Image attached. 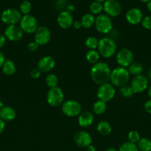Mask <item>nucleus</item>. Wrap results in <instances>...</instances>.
I'll list each match as a JSON object with an SVG mask.
<instances>
[{
    "label": "nucleus",
    "instance_id": "f257e3e1",
    "mask_svg": "<svg viewBox=\"0 0 151 151\" xmlns=\"http://www.w3.org/2000/svg\"><path fill=\"white\" fill-rule=\"evenodd\" d=\"M111 69L109 65L105 62L99 61L93 65L90 69V77L95 83L102 85L108 83L110 78Z\"/></svg>",
    "mask_w": 151,
    "mask_h": 151
},
{
    "label": "nucleus",
    "instance_id": "f03ea898",
    "mask_svg": "<svg viewBox=\"0 0 151 151\" xmlns=\"http://www.w3.org/2000/svg\"><path fill=\"white\" fill-rule=\"evenodd\" d=\"M130 75L128 70L126 68L118 66L111 71L110 81L113 86L121 88L127 85L130 80Z\"/></svg>",
    "mask_w": 151,
    "mask_h": 151
},
{
    "label": "nucleus",
    "instance_id": "7ed1b4c3",
    "mask_svg": "<svg viewBox=\"0 0 151 151\" xmlns=\"http://www.w3.org/2000/svg\"><path fill=\"white\" fill-rule=\"evenodd\" d=\"M97 49L100 56L105 58H109L116 52L117 44L113 38L104 37L99 41Z\"/></svg>",
    "mask_w": 151,
    "mask_h": 151
},
{
    "label": "nucleus",
    "instance_id": "20e7f679",
    "mask_svg": "<svg viewBox=\"0 0 151 151\" xmlns=\"http://www.w3.org/2000/svg\"><path fill=\"white\" fill-rule=\"evenodd\" d=\"M94 26L99 33L108 34L113 29V22L106 14H99L96 17Z\"/></svg>",
    "mask_w": 151,
    "mask_h": 151
},
{
    "label": "nucleus",
    "instance_id": "39448f33",
    "mask_svg": "<svg viewBox=\"0 0 151 151\" xmlns=\"http://www.w3.org/2000/svg\"><path fill=\"white\" fill-rule=\"evenodd\" d=\"M22 18V14L16 8H8L1 13V20L3 23L8 25H16L19 23Z\"/></svg>",
    "mask_w": 151,
    "mask_h": 151
},
{
    "label": "nucleus",
    "instance_id": "423d86ee",
    "mask_svg": "<svg viewBox=\"0 0 151 151\" xmlns=\"http://www.w3.org/2000/svg\"><path fill=\"white\" fill-rule=\"evenodd\" d=\"M81 104L78 101L73 100H67L62 105V113L69 117H74L78 116L81 113Z\"/></svg>",
    "mask_w": 151,
    "mask_h": 151
},
{
    "label": "nucleus",
    "instance_id": "0eeeda50",
    "mask_svg": "<svg viewBox=\"0 0 151 151\" xmlns=\"http://www.w3.org/2000/svg\"><path fill=\"white\" fill-rule=\"evenodd\" d=\"M65 94L62 88L59 87L50 88L47 94V101L52 107H58L64 103Z\"/></svg>",
    "mask_w": 151,
    "mask_h": 151
},
{
    "label": "nucleus",
    "instance_id": "6e6552de",
    "mask_svg": "<svg viewBox=\"0 0 151 151\" xmlns=\"http://www.w3.org/2000/svg\"><path fill=\"white\" fill-rule=\"evenodd\" d=\"M19 27L23 32L29 34L34 33L38 27V22L32 15H24L19 22Z\"/></svg>",
    "mask_w": 151,
    "mask_h": 151
},
{
    "label": "nucleus",
    "instance_id": "1a4fd4ad",
    "mask_svg": "<svg viewBox=\"0 0 151 151\" xmlns=\"http://www.w3.org/2000/svg\"><path fill=\"white\" fill-rule=\"evenodd\" d=\"M115 87L110 83H106L99 86L97 90V97L102 101L109 102L115 97Z\"/></svg>",
    "mask_w": 151,
    "mask_h": 151
},
{
    "label": "nucleus",
    "instance_id": "9d476101",
    "mask_svg": "<svg viewBox=\"0 0 151 151\" xmlns=\"http://www.w3.org/2000/svg\"><path fill=\"white\" fill-rule=\"evenodd\" d=\"M148 85H149V80L143 75L135 76L130 83V86L135 94H139L144 91L148 88Z\"/></svg>",
    "mask_w": 151,
    "mask_h": 151
},
{
    "label": "nucleus",
    "instance_id": "9b49d317",
    "mask_svg": "<svg viewBox=\"0 0 151 151\" xmlns=\"http://www.w3.org/2000/svg\"><path fill=\"white\" fill-rule=\"evenodd\" d=\"M51 38L50 29L45 26H40L34 32V41L39 46L46 45L48 44Z\"/></svg>",
    "mask_w": 151,
    "mask_h": 151
},
{
    "label": "nucleus",
    "instance_id": "f8f14e48",
    "mask_svg": "<svg viewBox=\"0 0 151 151\" xmlns=\"http://www.w3.org/2000/svg\"><path fill=\"white\" fill-rule=\"evenodd\" d=\"M116 62L119 66L127 67L133 62V54L131 50L123 48L117 52Z\"/></svg>",
    "mask_w": 151,
    "mask_h": 151
},
{
    "label": "nucleus",
    "instance_id": "ddd939ff",
    "mask_svg": "<svg viewBox=\"0 0 151 151\" xmlns=\"http://www.w3.org/2000/svg\"><path fill=\"white\" fill-rule=\"evenodd\" d=\"M103 10L109 17H116L121 13V6L117 0H106L103 3Z\"/></svg>",
    "mask_w": 151,
    "mask_h": 151
},
{
    "label": "nucleus",
    "instance_id": "4468645a",
    "mask_svg": "<svg viewBox=\"0 0 151 151\" xmlns=\"http://www.w3.org/2000/svg\"><path fill=\"white\" fill-rule=\"evenodd\" d=\"M23 31L20 27L17 25H8L4 30V35L6 38L11 41H20L23 37Z\"/></svg>",
    "mask_w": 151,
    "mask_h": 151
},
{
    "label": "nucleus",
    "instance_id": "2eb2a0df",
    "mask_svg": "<svg viewBox=\"0 0 151 151\" xmlns=\"http://www.w3.org/2000/svg\"><path fill=\"white\" fill-rule=\"evenodd\" d=\"M73 17L72 13L67 10L61 11L58 15L57 23L62 29H69L73 26Z\"/></svg>",
    "mask_w": 151,
    "mask_h": 151
},
{
    "label": "nucleus",
    "instance_id": "dca6fc26",
    "mask_svg": "<svg viewBox=\"0 0 151 151\" xmlns=\"http://www.w3.org/2000/svg\"><path fill=\"white\" fill-rule=\"evenodd\" d=\"M126 21L132 25H136L141 23L143 19V14L140 9L132 7L129 9L125 14Z\"/></svg>",
    "mask_w": 151,
    "mask_h": 151
},
{
    "label": "nucleus",
    "instance_id": "f3484780",
    "mask_svg": "<svg viewBox=\"0 0 151 151\" xmlns=\"http://www.w3.org/2000/svg\"><path fill=\"white\" fill-rule=\"evenodd\" d=\"M74 142L76 144L80 147H86L87 148L89 145L92 144V137L89 133L87 131H81L77 132L74 135Z\"/></svg>",
    "mask_w": 151,
    "mask_h": 151
},
{
    "label": "nucleus",
    "instance_id": "a211bd4d",
    "mask_svg": "<svg viewBox=\"0 0 151 151\" xmlns=\"http://www.w3.org/2000/svg\"><path fill=\"white\" fill-rule=\"evenodd\" d=\"M54 58L50 55H46L41 58L38 61L37 68L41 71V72H48L55 67Z\"/></svg>",
    "mask_w": 151,
    "mask_h": 151
},
{
    "label": "nucleus",
    "instance_id": "6ab92c4d",
    "mask_svg": "<svg viewBox=\"0 0 151 151\" xmlns=\"http://www.w3.org/2000/svg\"><path fill=\"white\" fill-rule=\"evenodd\" d=\"M94 116L90 111H83L78 115V123L82 128H87L93 124Z\"/></svg>",
    "mask_w": 151,
    "mask_h": 151
},
{
    "label": "nucleus",
    "instance_id": "aec40b11",
    "mask_svg": "<svg viewBox=\"0 0 151 151\" xmlns=\"http://www.w3.org/2000/svg\"><path fill=\"white\" fill-rule=\"evenodd\" d=\"M16 111L10 106H4L0 110V118L5 121H12L16 118Z\"/></svg>",
    "mask_w": 151,
    "mask_h": 151
},
{
    "label": "nucleus",
    "instance_id": "412c9836",
    "mask_svg": "<svg viewBox=\"0 0 151 151\" xmlns=\"http://www.w3.org/2000/svg\"><path fill=\"white\" fill-rule=\"evenodd\" d=\"M96 130H97L98 133L100 134L101 135L108 136L112 131V127L107 121L102 120L97 124Z\"/></svg>",
    "mask_w": 151,
    "mask_h": 151
},
{
    "label": "nucleus",
    "instance_id": "4be33fe9",
    "mask_svg": "<svg viewBox=\"0 0 151 151\" xmlns=\"http://www.w3.org/2000/svg\"><path fill=\"white\" fill-rule=\"evenodd\" d=\"M1 70H2L3 73L5 75H7V76L13 75L16 72V67L14 62L10 60H5L2 67H1Z\"/></svg>",
    "mask_w": 151,
    "mask_h": 151
},
{
    "label": "nucleus",
    "instance_id": "5701e85b",
    "mask_svg": "<svg viewBox=\"0 0 151 151\" xmlns=\"http://www.w3.org/2000/svg\"><path fill=\"white\" fill-rule=\"evenodd\" d=\"M95 20H96V18H95L94 15H93L92 13H86L81 17V19L82 27L85 28V29H89L94 25Z\"/></svg>",
    "mask_w": 151,
    "mask_h": 151
},
{
    "label": "nucleus",
    "instance_id": "b1692460",
    "mask_svg": "<svg viewBox=\"0 0 151 151\" xmlns=\"http://www.w3.org/2000/svg\"><path fill=\"white\" fill-rule=\"evenodd\" d=\"M128 72L130 75L133 76H137V75H142V72L144 70V67L142 63H138V62H133L130 66H128Z\"/></svg>",
    "mask_w": 151,
    "mask_h": 151
},
{
    "label": "nucleus",
    "instance_id": "393cba45",
    "mask_svg": "<svg viewBox=\"0 0 151 151\" xmlns=\"http://www.w3.org/2000/svg\"><path fill=\"white\" fill-rule=\"evenodd\" d=\"M100 58V55L99 52L96 50H90L86 54V60L91 64L94 65L98 63Z\"/></svg>",
    "mask_w": 151,
    "mask_h": 151
},
{
    "label": "nucleus",
    "instance_id": "a878e982",
    "mask_svg": "<svg viewBox=\"0 0 151 151\" xmlns=\"http://www.w3.org/2000/svg\"><path fill=\"white\" fill-rule=\"evenodd\" d=\"M107 110V104L105 102L99 100L95 102L93 106V111L96 114L101 115L103 114Z\"/></svg>",
    "mask_w": 151,
    "mask_h": 151
},
{
    "label": "nucleus",
    "instance_id": "bb28decb",
    "mask_svg": "<svg viewBox=\"0 0 151 151\" xmlns=\"http://www.w3.org/2000/svg\"><path fill=\"white\" fill-rule=\"evenodd\" d=\"M139 151H151V140L147 138H141L137 143Z\"/></svg>",
    "mask_w": 151,
    "mask_h": 151
},
{
    "label": "nucleus",
    "instance_id": "cd10ccee",
    "mask_svg": "<svg viewBox=\"0 0 151 151\" xmlns=\"http://www.w3.org/2000/svg\"><path fill=\"white\" fill-rule=\"evenodd\" d=\"M45 83L46 85L50 88H55V87H57L58 83H59V79H58L57 76L56 75H54V74H50V75H48L46 77Z\"/></svg>",
    "mask_w": 151,
    "mask_h": 151
},
{
    "label": "nucleus",
    "instance_id": "c85d7f7f",
    "mask_svg": "<svg viewBox=\"0 0 151 151\" xmlns=\"http://www.w3.org/2000/svg\"><path fill=\"white\" fill-rule=\"evenodd\" d=\"M32 10V4L28 0H24L20 3L19 11L23 15H28Z\"/></svg>",
    "mask_w": 151,
    "mask_h": 151
},
{
    "label": "nucleus",
    "instance_id": "c756f323",
    "mask_svg": "<svg viewBox=\"0 0 151 151\" xmlns=\"http://www.w3.org/2000/svg\"><path fill=\"white\" fill-rule=\"evenodd\" d=\"M90 11L93 15H99L103 11V4L98 1H93L90 4Z\"/></svg>",
    "mask_w": 151,
    "mask_h": 151
},
{
    "label": "nucleus",
    "instance_id": "7c9ffc66",
    "mask_svg": "<svg viewBox=\"0 0 151 151\" xmlns=\"http://www.w3.org/2000/svg\"><path fill=\"white\" fill-rule=\"evenodd\" d=\"M99 41L96 37L90 36L85 40V46L89 50H96L99 46Z\"/></svg>",
    "mask_w": 151,
    "mask_h": 151
},
{
    "label": "nucleus",
    "instance_id": "2f4dec72",
    "mask_svg": "<svg viewBox=\"0 0 151 151\" xmlns=\"http://www.w3.org/2000/svg\"><path fill=\"white\" fill-rule=\"evenodd\" d=\"M118 151H139L137 145L133 144L130 142H126L120 145Z\"/></svg>",
    "mask_w": 151,
    "mask_h": 151
},
{
    "label": "nucleus",
    "instance_id": "473e14b6",
    "mask_svg": "<svg viewBox=\"0 0 151 151\" xmlns=\"http://www.w3.org/2000/svg\"><path fill=\"white\" fill-rule=\"evenodd\" d=\"M119 93L121 96L125 97V98H129V97H133V94H135L132 89L131 86L128 85H125L124 86L121 87L119 90Z\"/></svg>",
    "mask_w": 151,
    "mask_h": 151
},
{
    "label": "nucleus",
    "instance_id": "72a5a7b5",
    "mask_svg": "<svg viewBox=\"0 0 151 151\" xmlns=\"http://www.w3.org/2000/svg\"><path fill=\"white\" fill-rule=\"evenodd\" d=\"M127 139L130 142L133 143V144H137L139 140L141 139L140 134L138 131H131L130 132H129L128 135H127Z\"/></svg>",
    "mask_w": 151,
    "mask_h": 151
},
{
    "label": "nucleus",
    "instance_id": "f704fd0d",
    "mask_svg": "<svg viewBox=\"0 0 151 151\" xmlns=\"http://www.w3.org/2000/svg\"><path fill=\"white\" fill-rule=\"evenodd\" d=\"M141 23L144 29H151V16H147L145 17H143Z\"/></svg>",
    "mask_w": 151,
    "mask_h": 151
},
{
    "label": "nucleus",
    "instance_id": "c9c22d12",
    "mask_svg": "<svg viewBox=\"0 0 151 151\" xmlns=\"http://www.w3.org/2000/svg\"><path fill=\"white\" fill-rule=\"evenodd\" d=\"M56 7L57 10H60L63 11L64 9L66 8L67 7V1L66 0H56Z\"/></svg>",
    "mask_w": 151,
    "mask_h": 151
},
{
    "label": "nucleus",
    "instance_id": "e433bc0d",
    "mask_svg": "<svg viewBox=\"0 0 151 151\" xmlns=\"http://www.w3.org/2000/svg\"><path fill=\"white\" fill-rule=\"evenodd\" d=\"M41 71L38 69V68H35V69H33L30 71V77L33 79H37V78H39L41 76Z\"/></svg>",
    "mask_w": 151,
    "mask_h": 151
},
{
    "label": "nucleus",
    "instance_id": "4c0bfd02",
    "mask_svg": "<svg viewBox=\"0 0 151 151\" xmlns=\"http://www.w3.org/2000/svg\"><path fill=\"white\" fill-rule=\"evenodd\" d=\"M38 47H39V45H38L36 42L32 41V42L29 43V44H28V47H27V48H28V50H29L30 52H35L38 50Z\"/></svg>",
    "mask_w": 151,
    "mask_h": 151
},
{
    "label": "nucleus",
    "instance_id": "58836bf2",
    "mask_svg": "<svg viewBox=\"0 0 151 151\" xmlns=\"http://www.w3.org/2000/svg\"><path fill=\"white\" fill-rule=\"evenodd\" d=\"M144 110L148 114H151V99L145 102L144 105Z\"/></svg>",
    "mask_w": 151,
    "mask_h": 151
},
{
    "label": "nucleus",
    "instance_id": "ea45409f",
    "mask_svg": "<svg viewBox=\"0 0 151 151\" xmlns=\"http://www.w3.org/2000/svg\"><path fill=\"white\" fill-rule=\"evenodd\" d=\"M6 37L4 35H2V34H0V48L4 47V45L6 43Z\"/></svg>",
    "mask_w": 151,
    "mask_h": 151
},
{
    "label": "nucleus",
    "instance_id": "a19ab883",
    "mask_svg": "<svg viewBox=\"0 0 151 151\" xmlns=\"http://www.w3.org/2000/svg\"><path fill=\"white\" fill-rule=\"evenodd\" d=\"M5 56H4V55L1 52H0V69L2 67L3 64L5 62Z\"/></svg>",
    "mask_w": 151,
    "mask_h": 151
},
{
    "label": "nucleus",
    "instance_id": "79ce46f5",
    "mask_svg": "<svg viewBox=\"0 0 151 151\" xmlns=\"http://www.w3.org/2000/svg\"><path fill=\"white\" fill-rule=\"evenodd\" d=\"M73 27L76 29H78L81 27H82L81 21H76V22H74L73 24Z\"/></svg>",
    "mask_w": 151,
    "mask_h": 151
},
{
    "label": "nucleus",
    "instance_id": "37998d69",
    "mask_svg": "<svg viewBox=\"0 0 151 151\" xmlns=\"http://www.w3.org/2000/svg\"><path fill=\"white\" fill-rule=\"evenodd\" d=\"M4 128H5V123H4V121L0 118V134H1V133L4 131Z\"/></svg>",
    "mask_w": 151,
    "mask_h": 151
},
{
    "label": "nucleus",
    "instance_id": "c03bdc74",
    "mask_svg": "<svg viewBox=\"0 0 151 151\" xmlns=\"http://www.w3.org/2000/svg\"><path fill=\"white\" fill-rule=\"evenodd\" d=\"M74 10H75V7H74V6L73 5V4H68V5H67V7H66L67 11L71 13V12L73 11Z\"/></svg>",
    "mask_w": 151,
    "mask_h": 151
},
{
    "label": "nucleus",
    "instance_id": "a18cd8bd",
    "mask_svg": "<svg viewBox=\"0 0 151 151\" xmlns=\"http://www.w3.org/2000/svg\"><path fill=\"white\" fill-rule=\"evenodd\" d=\"M87 151H96V147H95L93 145H89L88 147H87Z\"/></svg>",
    "mask_w": 151,
    "mask_h": 151
},
{
    "label": "nucleus",
    "instance_id": "49530a36",
    "mask_svg": "<svg viewBox=\"0 0 151 151\" xmlns=\"http://www.w3.org/2000/svg\"><path fill=\"white\" fill-rule=\"evenodd\" d=\"M147 8L151 13V1H150L149 2L147 3Z\"/></svg>",
    "mask_w": 151,
    "mask_h": 151
},
{
    "label": "nucleus",
    "instance_id": "de8ad7c7",
    "mask_svg": "<svg viewBox=\"0 0 151 151\" xmlns=\"http://www.w3.org/2000/svg\"><path fill=\"white\" fill-rule=\"evenodd\" d=\"M147 77H148V79L151 81V68L149 69L147 72Z\"/></svg>",
    "mask_w": 151,
    "mask_h": 151
},
{
    "label": "nucleus",
    "instance_id": "09e8293b",
    "mask_svg": "<svg viewBox=\"0 0 151 151\" xmlns=\"http://www.w3.org/2000/svg\"><path fill=\"white\" fill-rule=\"evenodd\" d=\"M147 94H148V96H149L150 98L151 99V86H150L148 88V90H147Z\"/></svg>",
    "mask_w": 151,
    "mask_h": 151
},
{
    "label": "nucleus",
    "instance_id": "8fccbe9b",
    "mask_svg": "<svg viewBox=\"0 0 151 151\" xmlns=\"http://www.w3.org/2000/svg\"><path fill=\"white\" fill-rule=\"evenodd\" d=\"M105 151H118V150H116V149L113 148V147H111V148H108V149H107V150H105Z\"/></svg>",
    "mask_w": 151,
    "mask_h": 151
},
{
    "label": "nucleus",
    "instance_id": "3c124183",
    "mask_svg": "<svg viewBox=\"0 0 151 151\" xmlns=\"http://www.w3.org/2000/svg\"><path fill=\"white\" fill-rule=\"evenodd\" d=\"M4 103H3V102L2 101H1V100H0V110H1V109H2L3 107H4Z\"/></svg>",
    "mask_w": 151,
    "mask_h": 151
},
{
    "label": "nucleus",
    "instance_id": "603ef678",
    "mask_svg": "<svg viewBox=\"0 0 151 151\" xmlns=\"http://www.w3.org/2000/svg\"><path fill=\"white\" fill-rule=\"evenodd\" d=\"M95 1H98V2H100V3H102V2H105L106 0H94Z\"/></svg>",
    "mask_w": 151,
    "mask_h": 151
},
{
    "label": "nucleus",
    "instance_id": "864d4df0",
    "mask_svg": "<svg viewBox=\"0 0 151 151\" xmlns=\"http://www.w3.org/2000/svg\"><path fill=\"white\" fill-rule=\"evenodd\" d=\"M141 1H142V2H145V3H147L149 2L150 1H151V0H140Z\"/></svg>",
    "mask_w": 151,
    "mask_h": 151
},
{
    "label": "nucleus",
    "instance_id": "5fc2aeb1",
    "mask_svg": "<svg viewBox=\"0 0 151 151\" xmlns=\"http://www.w3.org/2000/svg\"><path fill=\"white\" fill-rule=\"evenodd\" d=\"M0 18H1V13H0Z\"/></svg>",
    "mask_w": 151,
    "mask_h": 151
}]
</instances>
